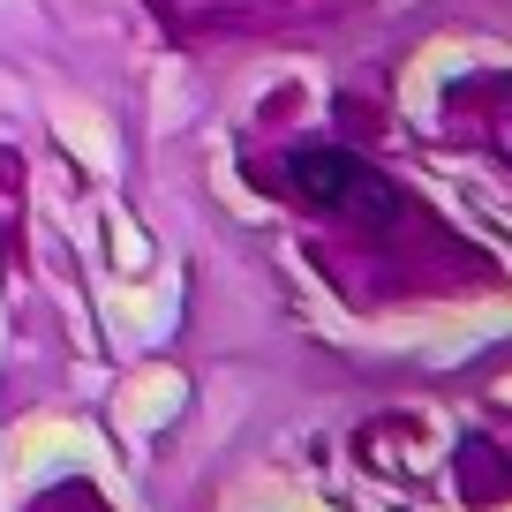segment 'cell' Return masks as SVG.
Listing matches in <instances>:
<instances>
[{
	"label": "cell",
	"mask_w": 512,
	"mask_h": 512,
	"mask_svg": "<svg viewBox=\"0 0 512 512\" xmlns=\"http://www.w3.org/2000/svg\"><path fill=\"white\" fill-rule=\"evenodd\" d=\"M31 512H113L106 497H98V482H83V475H68V482H53L46 497H38Z\"/></svg>",
	"instance_id": "obj_3"
},
{
	"label": "cell",
	"mask_w": 512,
	"mask_h": 512,
	"mask_svg": "<svg viewBox=\"0 0 512 512\" xmlns=\"http://www.w3.org/2000/svg\"><path fill=\"white\" fill-rule=\"evenodd\" d=\"M272 189L294 196L302 211H317V219L362 226V234H377V226L400 219V189H392V181H384L369 159H354V151H339V144L294 151V159L272 174Z\"/></svg>",
	"instance_id": "obj_1"
},
{
	"label": "cell",
	"mask_w": 512,
	"mask_h": 512,
	"mask_svg": "<svg viewBox=\"0 0 512 512\" xmlns=\"http://www.w3.org/2000/svg\"><path fill=\"white\" fill-rule=\"evenodd\" d=\"M151 8L181 38H196V31H256V23H272L279 0H151Z\"/></svg>",
	"instance_id": "obj_2"
}]
</instances>
